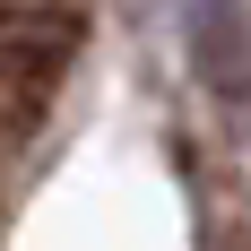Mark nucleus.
Returning a JSON list of instances; mask_svg holds the SVG:
<instances>
[{"label":"nucleus","instance_id":"1","mask_svg":"<svg viewBox=\"0 0 251 251\" xmlns=\"http://www.w3.org/2000/svg\"><path fill=\"white\" fill-rule=\"evenodd\" d=\"M78 52V18L70 9H35V18H18V26H0V61L35 87V78H61V61Z\"/></svg>","mask_w":251,"mask_h":251}]
</instances>
